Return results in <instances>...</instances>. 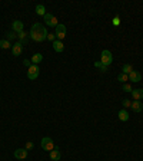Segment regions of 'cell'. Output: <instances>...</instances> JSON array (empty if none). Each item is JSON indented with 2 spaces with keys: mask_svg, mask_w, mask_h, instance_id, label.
Wrapping results in <instances>:
<instances>
[{
  "mask_svg": "<svg viewBox=\"0 0 143 161\" xmlns=\"http://www.w3.org/2000/svg\"><path fill=\"white\" fill-rule=\"evenodd\" d=\"M30 61H32L33 65H37V63H40V62L43 61V55H42V53H35V55L32 56Z\"/></svg>",
  "mask_w": 143,
  "mask_h": 161,
  "instance_id": "9a60e30c",
  "label": "cell"
},
{
  "mask_svg": "<svg viewBox=\"0 0 143 161\" xmlns=\"http://www.w3.org/2000/svg\"><path fill=\"white\" fill-rule=\"evenodd\" d=\"M16 36H17V35H14V32H7V33H6V40H9V42H10V40L14 39Z\"/></svg>",
  "mask_w": 143,
  "mask_h": 161,
  "instance_id": "cb8c5ba5",
  "label": "cell"
},
{
  "mask_svg": "<svg viewBox=\"0 0 143 161\" xmlns=\"http://www.w3.org/2000/svg\"><path fill=\"white\" fill-rule=\"evenodd\" d=\"M23 65H25V66L29 69V68L32 66V61H29V59H25V61H23Z\"/></svg>",
  "mask_w": 143,
  "mask_h": 161,
  "instance_id": "4316f807",
  "label": "cell"
},
{
  "mask_svg": "<svg viewBox=\"0 0 143 161\" xmlns=\"http://www.w3.org/2000/svg\"><path fill=\"white\" fill-rule=\"evenodd\" d=\"M123 91H126V92H132L133 89H132V86H130L129 83H123Z\"/></svg>",
  "mask_w": 143,
  "mask_h": 161,
  "instance_id": "484cf974",
  "label": "cell"
},
{
  "mask_svg": "<svg viewBox=\"0 0 143 161\" xmlns=\"http://www.w3.org/2000/svg\"><path fill=\"white\" fill-rule=\"evenodd\" d=\"M42 148L44 150V151H53L54 150V142H53V140L52 138H49V137H44V138H42Z\"/></svg>",
  "mask_w": 143,
  "mask_h": 161,
  "instance_id": "7a4b0ae2",
  "label": "cell"
},
{
  "mask_svg": "<svg viewBox=\"0 0 143 161\" xmlns=\"http://www.w3.org/2000/svg\"><path fill=\"white\" fill-rule=\"evenodd\" d=\"M33 148V142L32 141H27L26 142V150H32Z\"/></svg>",
  "mask_w": 143,
  "mask_h": 161,
  "instance_id": "f1b7e54d",
  "label": "cell"
},
{
  "mask_svg": "<svg viewBox=\"0 0 143 161\" xmlns=\"http://www.w3.org/2000/svg\"><path fill=\"white\" fill-rule=\"evenodd\" d=\"M100 62H102L103 65H106V66H109V65L113 62V56H112L110 50H107V49L102 50V55H100Z\"/></svg>",
  "mask_w": 143,
  "mask_h": 161,
  "instance_id": "3957f363",
  "label": "cell"
},
{
  "mask_svg": "<svg viewBox=\"0 0 143 161\" xmlns=\"http://www.w3.org/2000/svg\"><path fill=\"white\" fill-rule=\"evenodd\" d=\"M17 38H19V42H20L22 45H25V43H27V39H29V35H27L26 32H20V33L17 35Z\"/></svg>",
  "mask_w": 143,
  "mask_h": 161,
  "instance_id": "2e32d148",
  "label": "cell"
},
{
  "mask_svg": "<svg viewBox=\"0 0 143 161\" xmlns=\"http://www.w3.org/2000/svg\"><path fill=\"white\" fill-rule=\"evenodd\" d=\"M39 74H40V71H39V66H37V65H32V66L27 69V78L32 79V80L37 79Z\"/></svg>",
  "mask_w": 143,
  "mask_h": 161,
  "instance_id": "277c9868",
  "label": "cell"
},
{
  "mask_svg": "<svg viewBox=\"0 0 143 161\" xmlns=\"http://www.w3.org/2000/svg\"><path fill=\"white\" fill-rule=\"evenodd\" d=\"M47 35L49 33H47L46 28L42 26L40 23H35L30 29V33H29L30 39L35 40V42H43L44 39H47Z\"/></svg>",
  "mask_w": 143,
  "mask_h": 161,
  "instance_id": "6da1fadb",
  "label": "cell"
},
{
  "mask_svg": "<svg viewBox=\"0 0 143 161\" xmlns=\"http://www.w3.org/2000/svg\"><path fill=\"white\" fill-rule=\"evenodd\" d=\"M0 47H1V49H9V47H12V45H10V42H9V40H0Z\"/></svg>",
  "mask_w": 143,
  "mask_h": 161,
  "instance_id": "ffe728a7",
  "label": "cell"
},
{
  "mask_svg": "<svg viewBox=\"0 0 143 161\" xmlns=\"http://www.w3.org/2000/svg\"><path fill=\"white\" fill-rule=\"evenodd\" d=\"M12 28H13V32L16 33H20V32H23V23L20 22V20H14L13 22V25H12Z\"/></svg>",
  "mask_w": 143,
  "mask_h": 161,
  "instance_id": "ba28073f",
  "label": "cell"
},
{
  "mask_svg": "<svg viewBox=\"0 0 143 161\" xmlns=\"http://www.w3.org/2000/svg\"><path fill=\"white\" fill-rule=\"evenodd\" d=\"M54 35H56V38L59 40H63L66 38V26H65V25H57Z\"/></svg>",
  "mask_w": 143,
  "mask_h": 161,
  "instance_id": "5b68a950",
  "label": "cell"
},
{
  "mask_svg": "<svg viewBox=\"0 0 143 161\" xmlns=\"http://www.w3.org/2000/svg\"><path fill=\"white\" fill-rule=\"evenodd\" d=\"M53 49H54L57 53L63 52V50H65V45H63V42H62V40H54V42H53Z\"/></svg>",
  "mask_w": 143,
  "mask_h": 161,
  "instance_id": "9c48e42d",
  "label": "cell"
},
{
  "mask_svg": "<svg viewBox=\"0 0 143 161\" xmlns=\"http://www.w3.org/2000/svg\"><path fill=\"white\" fill-rule=\"evenodd\" d=\"M36 13H37L39 16H44L47 12H46V7H44L43 4H37V6H36Z\"/></svg>",
  "mask_w": 143,
  "mask_h": 161,
  "instance_id": "e0dca14e",
  "label": "cell"
},
{
  "mask_svg": "<svg viewBox=\"0 0 143 161\" xmlns=\"http://www.w3.org/2000/svg\"><path fill=\"white\" fill-rule=\"evenodd\" d=\"M52 17H53V14H50V13H46V14L43 16V19H44V22H46L47 25H50V22H52Z\"/></svg>",
  "mask_w": 143,
  "mask_h": 161,
  "instance_id": "7402d4cb",
  "label": "cell"
},
{
  "mask_svg": "<svg viewBox=\"0 0 143 161\" xmlns=\"http://www.w3.org/2000/svg\"><path fill=\"white\" fill-rule=\"evenodd\" d=\"M130 94H132V96H133L135 101H140L143 98V89H133Z\"/></svg>",
  "mask_w": 143,
  "mask_h": 161,
  "instance_id": "8fae6325",
  "label": "cell"
},
{
  "mask_svg": "<svg viewBox=\"0 0 143 161\" xmlns=\"http://www.w3.org/2000/svg\"><path fill=\"white\" fill-rule=\"evenodd\" d=\"M27 150L26 148H17V150H14V158H17V160H26V157H27Z\"/></svg>",
  "mask_w": 143,
  "mask_h": 161,
  "instance_id": "8992f818",
  "label": "cell"
},
{
  "mask_svg": "<svg viewBox=\"0 0 143 161\" xmlns=\"http://www.w3.org/2000/svg\"><path fill=\"white\" fill-rule=\"evenodd\" d=\"M112 23H113L114 26H119V25H120V19H119V17H114V19L112 20Z\"/></svg>",
  "mask_w": 143,
  "mask_h": 161,
  "instance_id": "83f0119b",
  "label": "cell"
},
{
  "mask_svg": "<svg viewBox=\"0 0 143 161\" xmlns=\"http://www.w3.org/2000/svg\"><path fill=\"white\" fill-rule=\"evenodd\" d=\"M22 50H23V45L20 42H16L13 46H12V53L14 56H20L22 55Z\"/></svg>",
  "mask_w": 143,
  "mask_h": 161,
  "instance_id": "52a82bcc",
  "label": "cell"
},
{
  "mask_svg": "<svg viewBox=\"0 0 143 161\" xmlns=\"http://www.w3.org/2000/svg\"><path fill=\"white\" fill-rule=\"evenodd\" d=\"M95 66H96L100 72H106V71H107V66H106V65H103L100 61H96V62H95Z\"/></svg>",
  "mask_w": 143,
  "mask_h": 161,
  "instance_id": "ac0fdd59",
  "label": "cell"
},
{
  "mask_svg": "<svg viewBox=\"0 0 143 161\" xmlns=\"http://www.w3.org/2000/svg\"><path fill=\"white\" fill-rule=\"evenodd\" d=\"M117 80H119V82H122V83H126V82L129 80V75H125V74H120V75L117 76Z\"/></svg>",
  "mask_w": 143,
  "mask_h": 161,
  "instance_id": "44dd1931",
  "label": "cell"
},
{
  "mask_svg": "<svg viewBox=\"0 0 143 161\" xmlns=\"http://www.w3.org/2000/svg\"><path fill=\"white\" fill-rule=\"evenodd\" d=\"M57 25H59V23H57V19L53 16V17H52V22H50L49 26H52V28H57Z\"/></svg>",
  "mask_w": 143,
  "mask_h": 161,
  "instance_id": "d4e9b609",
  "label": "cell"
},
{
  "mask_svg": "<svg viewBox=\"0 0 143 161\" xmlns=\"http://www.w3.org/2000/svg\"><path fill=\"white\" fill-rule=\"evenodd\" d=\"M117 118L120 121H123V122H126V121H129V112L126 109H120L117 112Z\"/></svg>",
  "mask_w": 143,
  "mask_h": 161,
  "instance_id": "30bf717a",
  "label": "cell"
},
{
  "mask_svg": "<svg viewBox=\"0 0 143 161\" xmlns=\"http://www.w3.org/2000/svg\"><path fill=\"white\" fill-rule=\"evenodd\" d=\"M130 108H132V109H133L135 112H140V111L143 109V105L140 104V101H133V102H132V107H130Z\"/></svg>",
  "mask_w": 143,
  "mask_h": 161,
  "instance_id": "5bb4252c",
  "label": "cell"
},
{
  "mask_svg": "<svg viewBox=\"0 0 143 161\" xmlns=\"http://www.w3.org/2000/svg\"><path fill=\"white\" fill-rule=\"evenodd\" d=\"M54 38H56V35H53V33H49V35H47V39L49 40H53V42H54Z\"/></svg>",
  "mask_w": 143,
  "mask_h": 161,
  "instance_id": "f546056e",
  "label": "cell"
},
{
  "mask_svg": "<svg viewBox=\"0 0 143 161\" xmlns=\"http://www.w3.org/2000/svg\"><path fill=\"white\" fill-rule=\"evenodd\" d=\"M140 79H142V75H140V72H138V71H133L132 74H129V80H132V82H139Z\"/></svg>",
  "mask_w": 143,
  "mask_h": 161,
  "instance_id": "7c38bea8",
  "label": "cell"
},
{
  "mask_svg": "<svg viewBox=\"0 0 143 161\" xmlns=\"http://www.w3.org/2000/svg\"><path fill=\"white\" fill-rule=\"evenodd\" d=\"M133 72V68H132V65H123V68H122V74H125V75H129V74H132Z\"/></svg>",
  "mask_w": 143,
  "mask_h": 161,
  "instance_id": "d6986e66",
  "label": "cell"
},
{
  "mask_svg": "<svg viewBox=\"0 0 143 161\" xmlns=\"http://www.w3.org/2000/svg\"><path fill=\"white\" fill-rule=\"evenodd\" d=\"M60 155H62V154H60V150H59V148H54L53 151H50V158L53 161H59L60 160Z\"/></svg>",
  "mask_w": 143,
  "mask_h": 161,
  "instance_id": "4fadbf2b",
  "label": "cell"
},
{
  "mask_svg": "<svg viewBox=\"0 0 143 161\" xmlns=\"http://www.w3.org/2000/svg\"><path fill=\"white\" fill-rule=\"evenodd\" d=\"M122 105H123V108H125V109H127V108H130V107H132V101H129V99H123Z\"/></svg>",
  "mask_w": 143,
  "mask_h": 161,
  "instance_id": "603a6c76",
  "label": "cell"
}]
</instances>
